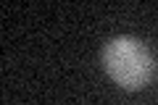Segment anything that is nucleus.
Listing matches in <instances>:
<instances>
[{"mask_svg":"<svg viewBox=\"0 0 158 105\" xmlns=\"http://www.w3.org/2000/svg\"><path fill=\"white\" fill-rule=\"evenodd\" d=\"M103 66L118 87L142 89L153 76V58L137 37H113L103 47Z\"/></svg>","mask_w":158,"mask_h":105,"instance_id":"obj_1","label":"nucleus"}]
</instances>
